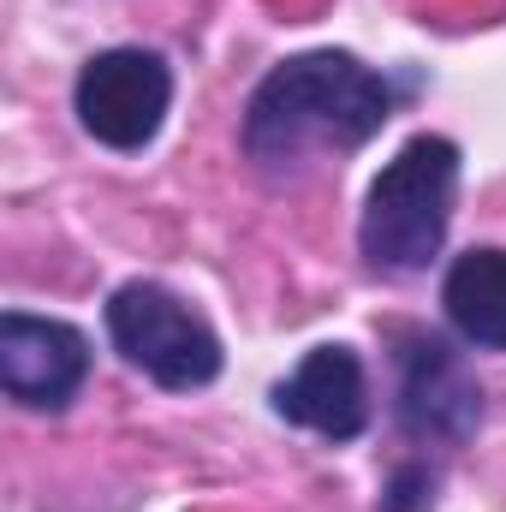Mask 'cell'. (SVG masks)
Returning a JSON list of instances; mask_svg holds the SVG:
<instances>
[{"label": "cell", "mask_w": 506, "mask_h": 512, "mask_svg": "<svg viewBox=\"0 0 506 512\" xmlns=\"http://www.w3.org/2000/svg\"><path fill=\"white\" fill-rule=\"evenodd\" d=\"M435 489H441L435 465H429V459H411V465H399V471L387 477V489H381V512H429L435 507Z\"/></svg>", "instance_id": "cell-9"}, {"label": "cell", "mask_w": 506, "mask_h": 512, "mask_svg": "<svg viewBox=\"0 0 506 512\" xmlns=\"http://www.w3.org/2000/svg\"><path fill=\"white\" fill-rule=\"evenodd\" d=\"M90 382V340L60 316L6 310L0 316V387L24 411H66Z\"/></svg>", "instance_id": "cell-6"}, {"label": "cell", "mask_w": 506, "mask_h": 512, "mask_svg": "<svg viewBox=\"0 0 506 512\" xmlns=\"http://www.w3.org/2000/svg\"><path fill=\"white\" fill-rule=\"evenodd\" d=\"M465 155L441 131H417L376 179L358 215V251L376 274H423L447 251L453 209H459Z\"/></svg>", "instance_id": "cell-2"}, {"label": "cell", "mask_w": 506, "mask_h": 512, "mask_svg": "<svg viewBox=\"0 0 506 512\" xmlns=\"http://www.w3.org/2000/svg\"><path fill=\"white\" fill-rule=\"evenodd\" d=\"M274 417L292 423V429H310L334 447L358 441L370 429V376H364V358L352 346H310L298 358V370L286 382H274L268 393Z\"/></svg>", "instance_id": "cell-7"}, {"label": "cell", "mask_w": 506, "mask_h": 512, "mask_svg": "<svg viewBox=\"0 0 506 512\" xmlns=\"http://www.w3.org/2000/svg\"><path fill=\"white\" fill-rule=\"evenodd\" d=\"M108 346L126 358L137 376H149L167 393H197L221 376L227 352L221 334L209 328V316L197 304H185L173 286L161 280H126L108 292Z\"/></svg>", "instance_id": "cell-3"}, {"label": "cell", "mask_w": 506, "mask_h": 512, "mask_svg": "<svg viewBox=\"0 0 506 512\" xmlns=\"http://www.w3.org/2000/svg\"><path fill=\"white\" fill-rule=\"evenodd\" d=\"M441 310L477 352H506V245H471L447 262Z\"/></svg>", "instance_id": "cell-8"}, {"label": "cell", "mask_w": 506, "mask_h": 512, "mask_svg": "<svg viewBox=\"0 0 506 512\" xmlns=\"http://www.w3.org/2000/svg\"><path fill=\"white\" fill-rule=\"evenodd\" d=\"M405 84L381 66H364L346 48H310L262 72L245 102V161L268 179L310 167L316 155H352L399 114Z\"/></svg>", "instance_id": "cell-1"}, {"label": "cell", "mask_w": 506, "mask_h": 512, "mask_svg": "<svg viewBox=\"0 0 506 512\" xmlns=\"http://www.w3.org/2000/svg\"><path fill=\"white\" fill-rule=\"evenodd\" d=\"M387 340L399 346L393 352V423L405 441L417 447H465L477 441L483 429V382L477 370L465 364V352L429 328H387Z\"/></svg>", "instance_id": "cell-4"}, {"label": "cell", "mask_w": 506, "mask_h": 512, "mask_svg": "<svg viewBox=\"0 0 506 512\" xmlns=\"http://www.w3.org/2000/svg\"><path fill=\"white\" fill-rule=\"evenodd\" d=\"M72 114L102 149L137 155L173 114V66L155 48H102L72 78Z\"/></svg>", "instance_id": "cell-5"}]
</instances>
